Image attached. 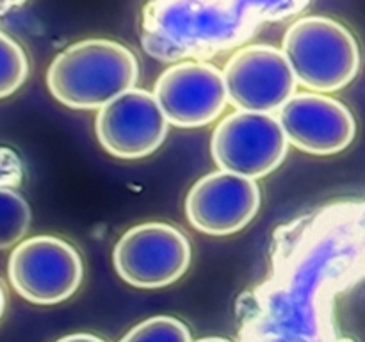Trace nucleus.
Instances as JSON below:
<instances>
[{"label":"nucleus","instance_id":"2eb2a0df","mask_svg":"<svg viewBox=\"0 0 365 342\" xmlns=\"http://www.w3.org/2000/svg\"><path fill=\"white\" fill-rule=\"evenodd\" d=\"M4 310H6V292H4V287L0 285V317H2Z\"/></svg>","mask_w":365,"mask_h":342},{"label":"nucleus","instance_id":"39448f33","mask_svg":"<svg viewBox=\"0 0 365 342\" xmlns=\"http://www.w3.org/2000/svg\"><path fill=\"white\" fill-rule=\"evenodd\" d=\"M114 267L132 287L159 289L175 284L191 264V244L168 223L135 224L114 246Z\"/></svg>","mask_w":365,"mask_h":342},{"label":"nucleus","instance_id":"6e6552de","mask_svg":"<svg viewBox=\"0 0 365 342\" xmlns=\"http://www.w3.org/2000/svg\"><path fill=\"white\" fill-rule=\"evenodd\" d=\"M153 95L170 125L182 128L212 123L228 103L223 71L196 61H184L163 71Z\"/></svg>","mask_w":365,"mask_h":342},{"label":"nucleus","instance_id":"f8f14e48","mask_svg":"<svg viewBox=\"0 0 365 342\" xmlns=\"http://www.w3.org/2000/svg\"><path fill=\"white\" fill-rule=\"evenodd\" d=\"M29 75V61L20 43L0 31V98L21 88Z\"/></svg>","mask_w":365,"mask_h":342},{"label":"nucleus","instance_id":"9b49d317","mask_svg":"<svg viewBox=\"0 0 365 342\" xmlns=\"http://www.w3.org/2000/svg\"><path fill=\"white\" fill-rule=\"evenodd\" d=\"M31 207L14 189L0 187V249L24 241L31 227Z\"/></svg>","mask_w":365,"mask_h":342},{"label":"nucleus","instance_id":"4468645a","mask_svg":"<svg viewBox=\"0 0 365 342\" xmlns=\"http://www.w3.org/2000/svg\"><path fill=\"white\" fill-rule=\"evenodd\" d=\"M56 342H106V341H102V338L91 333H73V335H66V337L59 338V341Z\"/></svg>","mask_w":365,"mask_h":342},{"label":"nucleus","instance_id":"f257e3e1","mask_svg":"<svg viewBox=\"0 0 365 342\" xmlns=\"http://www.w3.org/2000/svg\"><path fill=\"white\" fill-rule=\"evenodd\" d=\"M139 77L135 53L113 39H84L57 53L46 71L53 98L75 110L102 109Z\"/></svg>","mask_w":365,"mask_h":342},{"label":"nucleus","instance_id":"0eeeda50","mask_svg":"<svg viewBox=\"0 0 365 342\" xmlns=\"http://www.w3.org/2000/svg\"><path fill=\"white\" fill-rule=\"evenodd\" d=\"M228 102L237 110L273 113L296 95V75L284 50L248 45L228 59L223 70Z\"/></svg>","mask_w":365,"mask_h":342},{"label":"nucleus","instance_id":"7ed1b4c3","mask_svg":"<svg viewBox=\"0 0 365 342\" xmlns=\"http://www.w3.org/2000/svg\"><path fill=\"white\" fill-rule=\"evenodd\" d=\"M14 291L36 305H56L81 287L82 259L64 239L36 235L16 244L7 262Z\"/></svg>","mask_w":365,"mask_h":342},{"label":"nucleus","instance_id":"dca6fc26","mask_svg":"<svg viewBox=\"0 0 365 342\" xmlns=\"http://www.w3.org/2000/svg\"><path fill=\"white\" fill-rule=\"evenodd\" d=\"M196 342H230L227 338H221V337H205V338H200Z\"/></svg>","mask_w":365,"mask_h":342},{"label":"nucleus","instance_id":"ddd939ff","mask_svg":"<svg viewBox=\"0 0 365 342\" xmlns=\"http://www.w3.org/2000/svg\"><path fill=\"white\" fill-rule=\"evenodd\" d=\"M120 342H192L191 331L182 321L157 316L132 328Z\"/></svg>","mask_w":365,"mask_h":342},{"label":"nucleus","instance_id":"9d476101","mask_svg":"<svg viewBox=\"0 0 365 342\" xmlns=\"http://www.w3.org/2000/svg\"><path fill=\"white\" fill-rule=\"evenodd\" d=\"M278 121L289 139L302 152L334 155L353 142L356 121L351 110L337 98L323 93H296L284 103Z\"/></svg>","mask_w":365,"mask_h":342},{"label":"nucleus","instance_id":"1a4fd4ad","mask_svg":"<svg viewBox=\"0 0 365 342\" xmlns=\"http://www.w3.org/2000/svg\"><path fill=\"white\" fill-rule=\"evenodd\" d=\"M259 209L257 182L223 170L200 178L185 198L189 223L209 235L235 234L255 217Z\"/></svg>","mask_w":365,"mask_h":342},{"label":"nucleus","instance_id":"20e7f679","mask_svg":"<svg viewBox=\"0 0 365 342\" xmlns=\"http://www.w3.org/2000/svg\"><path fill=\"white\" fill-rule=\"evenodd\" d=\"M289 139L269 113L237 110L214 128L210 152L217 167L257 180L284 162Z\"/></svg>","mask_w":365,"mask_h":342},{"label":"nucleus","instance_id":"f03ea898","mask_svg":"<svg viewBox=\"0 0 365 342\" xmlns=\"http://www.w3.org/2000/svg\"><path fill=\"white\" fill-rule=\"evenodd\" d=\"M284 50L298 84L316 93L339 91L360 70L355 36L327 16H303L287 28Z\"/></svg>","mask_w":365,"mask_h":342},{"label":"nucleus","instance_id":"423d86ee","mask_svg":"<svg viewBox=\"0 0 365 342\" xmlns=\"http://www.w3.org/2000/svg\"><path fill=\"white\" fill-rule=\"evenodd\" d=\"M96 138L118 159L152 155L166 139L170 121L153 93L132 88L98 109Z\"/></svg>","mask_w":365,"mask_h":342}]
</instances>
